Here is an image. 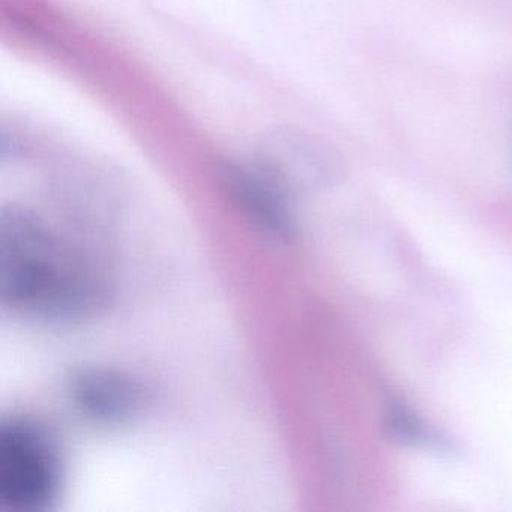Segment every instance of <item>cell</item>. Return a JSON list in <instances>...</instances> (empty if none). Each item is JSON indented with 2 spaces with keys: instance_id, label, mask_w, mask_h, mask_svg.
Segmentation results:
<instances>
[{
  "instance_id": "cell-1",
  "label": "cell",
  "mask_w": 512,
  "mask_h": 512,
  "mask_svg": "<svg viewBox=\"0 0 512 512\" xmlns=\"http://www.w3.org/2000/svg\"><path fill=\"white\" fill-rule=\"evenodd\" d=\"M0 295L20 313L71 322L100 305L103 286L58 233L34 215L13 211L0 223Z\"/></svg>"
},
{
  "instance_id": "cell-2",
  "label": "cell",
  "mask_w": 512,
  "mask_h": 512,
  "mask_svg": "<svg viewBox=\"0 0 512 512\" xmlns=\"http://www.w3.org/2000/svg\"><path fill=\"white\" fill-rule=\"evenodd\" d=\"M58 448L44 428L25 419L0 427V505L14 512L47 508L61 487Z\"/></svg>"
},
{
  "instance_id": "cell-3",
  "label": "cell",
  "mask_w": 512,
  "mask_h": 512,
  "mask_svg": "<svg viewBox=\"0 0 512 512\" xmlns=\"http://www.w3.org/2000/svg\"><path fill=\"white\" fill-rule=\"evenodd\" d=\"M224 184L233 202L263 232L287 238L295 229L287 185L257 161L233 164L224 172Z\"/></svg>"
},
{
  "instance_id": "cell-4",
  "label": "cell",
  "mask_w": 512,
  "mask_h": 512,
  "mask_svg": "<svg viewBox=\"0 0 512 512\" xmlns=\"http://www.w3.org/2000/svg\"><path fill=\"white\" fill-rule=\"evenodd\" d=\"M71 400L91 421L119 424L136 415L142 404V392L137 383L124 374L92 370L74 379Z\"/></svg>"
},
{
  "instance_id": "cell-5",
  "label": "cell",
  "mask_w": 512,
  "mask_h": 512,
  "mask_svg": "<svg viewBox=\"0 0 512 512\" xmlns=\"http://www.w3.org/2000/svg\"><path fill=\"white\" fill-rule=\"evenodd\" d=\"M386 419H388V430L400 442L410 443L413 446H425V448L442 446L433 428L425 425L415 413L400 404H392V406L389 404Z\"/></svg>"
}]
</instances>
